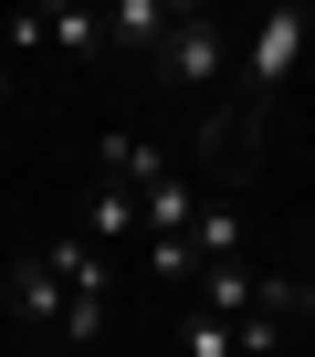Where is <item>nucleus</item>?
<instances>
[{
    "label": "nucleus",
    "instance_id": "nucleus-1",
    "mask_svg": "<svg viewBox=\"0 0 315 357\" xmlns=\"http://www.w3.org/2000/svg\"><path fill=\"white\" fill-rule=\"evenodd\" d=\"M231 53H242V43H231L210 11H179V22H169V43L147 53V74L169 84V95H190V105H210V95L231 84Z\"/></svg>",
    "mask_w": 315,
    "mask_h": 357
},
{
    "label": "nucleus",
    "instance_id": "nucleus-2",
    "mask_svg": "<svg viewBox=\"0 0 315 357\" xmlns=\"http://www.w3.org/2000/svg\"><path fill=\"white\" fill-rule=\"evenodd\" d=\"M305 53H315V11H305V0H273V11L252 22V43L231 53V84L273 105V95L294 84V63H305Z\"/></svg>",
    "mask_w": 315,
    "mask_h": 357
},
{
    "label": "nucleus",
    "instance_id": "nucleus-3",
    "mask_svg": "<svg viewBox=\"0 0 315 357\" xmlns=\"http://www.w3.org/2000/svg\"><path fill=\"white\" fill-rule=\"evenodd\" d=\"M200 158H210L221 190H231V178H252V158H263V95L221 84V95L200 105Z\"/></svg>",
    "mask_w": 315,
    "mask_h": 357
},
{
    "label": "nucleus",
    "instance_id": "nucleus-4",
    "mask_svg": "<svg viewBox=\"0 0 315 357\" xmlns=\"http://www.w3.org/2000/svg\"><path fill=\"white\" fill-rule=\"evenodd\" d=\"M95 252H116V242H137V190H116V178H95L84 190V221H74Z\"/></svg>",
    "mask_w": 315,
    "mask_h": 357
},
{
    "label": "nucleus",
    "instance_id": "nucleus-5",
    "mask_svg": "<svg viewBox=\"0 0 315 357\" xmlns=\"http://www.w3.org/2000/svg\"><path fill=\"white\" fill-rule=\"evenodd\" d=\"M169 0H116V11H105V53H158V43H169Z\"/></svg>",
    "mask_w": 315,
    "mask_h": 357
},
{
    "label": "nucleus",
    "instance_id": "nucleus-6",
    "mask_svg": "<svg viewBox=\"0 0 315 357\" xmlns=\"http://www.w3.org/2000/svg\"><path fill=\"white\" fill-rule=\"evenodd\" d=\"M190 263L210 273V263H242V211L231 200H200V221H190Z\"/></svg>",
    "mask_w": 315,
    "mask_h": 357
},
{
    "label": "nucleus",
    "instance_id": "nucleus-7",
    "mask_svg": "<svg viewBox=\"0 0 315 357\" xmlns=\"http://www.w3.org/2000/svg\"><path fill=\"white\" fill-rule=\"evenodd\" d=\"M252 284H263L252 263H210V273L190 284V315H252Z\"/></svg>",
    "mask_w": 315,
    "mask_h": 357
},
{
    "label": "nucleus",
    "instance_id": "nucleus-8",
    "mask_svg": "<svg viewBox=\"0 0 315 357\" xmlns=\"http://www.w3.org/2000/svg\"><path fill=\"white\" fill-rule=\"evenodd\" d=\"M43 53H74V63H105V11H43Z\"/></svg>",
    "mask_w": 315,
    "mask_h": 357
},
{
    "label": "nucleus",
    "instance_id": "nucleus-9",
    "mask_svg": "<svg viewBox=\"0 0 315 357\" xmlns=\"http://www.w3.org/2000/svg\"><path fill=\"white\" fill-rule=\"evenodd\" d=\"M179 347L190 357H242V315H179Z\"/></svg>",
    "mask_w": 315,
    "mask_h": 357
},
{
    "label": "nucleus",
    "instance_id": "nucleus-10",
    "mask_svg": "<svg viewBox=\"0 0 315 357\" xmlns=\"http://www.w3.org/2000/svg\"><path fill=\"white\" fill-rule=\"evenodd\" d=\"M294 284H305V305H315V231H305V263H294Z\"/></svg>",
    "mask_w": 315,
    "mask_h": 357
},
{
    "label": "nucleus",
    "instance_id": "nucleus-11",
    "mask_svg": "<svg viewBox=\"0 0 315 357\" xmlns=\"http://www.w3.org/2000/svg\"><path fill=\"white\" fill-rule=\"evenodd\" d=\"M0 95H11V63H0Z\"/></svg>",
    "mask_w": 315,
    "mask_h": 357
},
{
    "label": "nucleus",
    "instance_id": "nucleus-12",
    "mask_svg": "<svg viewBox=\"0 0 315 357\" xmlns=\"http://www.w3.org/2000/svg\"><path fill=\"white\" fill-rule=\"evenodd\" d=\"M53 357H74V347H53Z\"/></svg>",
    "mask_w": 315,
    "mask_h": 357
}]
</instances>
